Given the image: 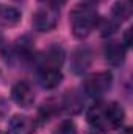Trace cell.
<instances>
[{"label": "cell", "instance_id": "1", "mask_svg": "<svg viewBox=\"0 0 133 134\" xmlns=\"http://www.w3.org/2000/svg\"><path fill=\"white\" fill-rule=\"evenodd\" d=\"M125 119V111L124 108L116 103V101H99L94 103L88 112H86V120L88 123L100 131H114L119 130L124 123Z\"/></svg>", "mask_w": 133, "mask_h": 134}, {"label": "cell", "instance_id": "2", "mask_svg": "<svg viewBox=\"0 0 133 134\" xmlns=\"http://www.w3.org/2000/svg\"><path fill=\"white\" fill-rule=\"evenodd\" d=\"M69 22L72 34L78 39H83L99 25V16L96 8H93L91 5L80 3L70 11Z\"/></svg>", "mask_w": 133, "mask_h": 134}, {"label": "cell", "instance_id": "3", "mask_svg": "<svg viewBox=\"0 0 133 134\" xmlns=\"http://www.w3.org/2000/svg\"><path fill=\"white\" fill-rule=\"evenodd\" d=\"M111 83H113V76L110 72L93 73L85 80V92L93 98L102 97L103 94H106L110 91Z\"/></svg>", "mask_w": 133, "mask_h": 134}, {"label": "cell", "instance_id": "4", "mask_svg": "<svg viewBox=\"0 0 133 134\" xmlns=\"http://www.w3.org/2000/svg\"><path fill=\"white\" fill-rule=\"evenodd\" d=\"M57 22H58L57 13H55V9H50V8H41V9H38L33 14V19H32L33 28L36 31H41V33L52 31L57 27Z\"/></svg>", "mask_w": 133, "mask_h": 134}, {"label": "cell", "instance_id": "5", "mask_svg": "<svg viewBox=\"0 0 133 134\" xmlns=\"http://www.w3.org/2000/svg\"><path fill=\"white\" fill-rule=\"evenodd\" d=\"M9 131L13 134H36L38 122L33 117L16 114L9 120Z\"/></svg>", "mask_w": 133, "mask_h": 134}, {"label": "cell", "instance_id": "6", "mask_svg": "<svg viewBox=\"0 0 133 134\" xmlns=\"http://www.w3.org/2000/svg\"><path fill=\"white\" fill-rule=\"evenodd\" d=\"M11 98H13V101H14L17 106H21V108H28V106L33 104L34 94H33V91H32V87H30L28 83L19 81V83H16V84L13 86V89H11Z\"/></svg>", "mask_w": 133, "mask_h": 134}, {"label": "cell", "instance_id": "7", "mask_svg": "<svg viewBox=\"0 0 133 134\" xmlns=\"http://www.w3.org/2000/svg\"><path fill=\"white\" fill-rule=\"evenodd\" d=\"M105 59L110 66L119 67L125 61V47L117 41H111L105 45Z\"/></svg>", "mask_w": 133, "mask_h": 134}, {"label": "cell", "instance_id": "8", "mask_svg": "<svg viewBox=\"0 0 133 134\" xmlns=\"http://www.w3.org/2000/svg\"><path fill=\"white\" fill-rule=\"evenodd\" d=\"M63 80L61 69L58 67H39V83L45 89L57 87Z\"/></svg>", "mask_w": 133, "mask_h": 134}, {"label": "cell", "instance_id": "9", "mask_svg": "<svg viewBox=\"0 0 133 134\" xmlns=\"http://www.w3.org/2000/svg\"><path fill=\"white\" fill-rule=\"evenodd\" d=\"M63 63H64V52L58 47H52L42 53L39 67H58L60 69Z\"/></svg>", "mask_w": 133, "mask_h": 134}, {"label": "cell", "instance_id": "10", "mask_svg": "<svg viewBox=\"0 0 133 134\" xmlns=\"http://www.w3.org/2000/svg\"><path fill=\"white\" fill-rule=\"evenodd\" d=\"M91 64V52L86 48H78L72 56V70L75 73L85 72Z\"/></svg>", "mask_w": 133, "mask_h": 134}, {"label": "cell", "instance_id": "11", "mask_svg": "<svg viewBox=\"0 0 133 134\" xmlns=\"http://www.w3.org/2000/svg\"><path fill=\"white\" fill-rule=\"evenodd\" d=\"M21 11L14 6H0V24L3 27H14L21 22Z\"/></svg>", "mask_w": 133, "mask_h": 134}, {"label": "cell", "instance_id": "12", "mask_svg": "<svg viewBox=\"0 0 133 134\" xmlns=\"http://www.w3.org/2000/svg\"><path fill=\"white\" fill-rule=\"evenodd\" d=\"M111 13H113V16H114L117 20L124 22V20H127V19L130 17V14H132V8H130L129 2H121V0H119V2H116V3L113 5Z\"/></svg>", "mask_w": 133, "mask_h": 134}, {"label": "cell", "instance_id": "13", "mask_svg": "<svg viewBox=\"0 0 133 134\" xmlns=\"http://www.w3.org/2000/svg\"><path fill=\"white\" fill-rule=\"evenodd\" d=\"M53 134H77V126L72 120H63L55 128Z\"/></svg>", "mask_w": 133, "mask_h": 134}, {"label": "cell", "instance_id": "14", "mask_svg": "<svg viewBox=\"0 0 133 134\" xmlns=\"http://www.w3.org/2000/svg\"><path fill=\"white\" fill-rule=\"evenodd\" d=\"M116 24H113L111 20H103L102 24H100V30H102V34L103 36H106V34H111L114 30H116Z\"/></svg>", "mask_w": 133, "mask_h": 134}, {"label": "cell", "instance_id": "15", "mask_svg": "<svg viewBox=\"0 0 133 134\" xmlns=\"http://www.w3.org/2000/svg\"><path fill=\"white\" fill-rule=\"evenodd\" d=\"M41 3H44L45 5V8H50V9H58V8H61L64 3H66L67 0H39Z\"/></svg>", "mask_w": 133, "mask_h": 134}, {"label": "cell", "instance_id": "16", "mask_svg": "<svg viewBox=\"0 0 133 134\" xmlns=\"http://www.w3.org/2000/svg\"><path fill=\"white\" fill-rule=\"evenodd\" d=\"M130 34H132V28H129V30L125 31V34H124V47H125V48L132 45V39H130Z\"/></svg>", "mask_w": 133, "mask_h": 134}]
</instances>
